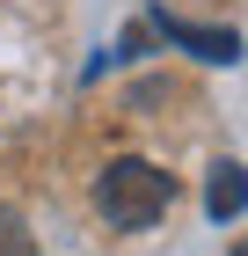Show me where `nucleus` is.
Instances as JSON below:
<instances>
[{"mask_svg":"<svg viewBox=\"0 0 248 256\" xmlns=\"http://www.w3.org/2000/svg\"><path fill=\"white\" fill-rule=\"evenodd\" d=\"M0 256H29V227H22V212H7V205H0Z\"/></svg>","mask_w":248,"mask_h":256,"instance_id":"4","label":"nucleus"},{"mask_svg":"<svg viewBox=\"0 0 248 256\" xmlns=\"http://www.w3.org/2000/svg\"><path fill=\"white\" fill-rule=\"evenodd\" d=\"M234 256H248V249H234Z\"/></svg>","mask_w":248,"mask_h":256,"instance_id":"5","label":"nucleus"},{"mask_svg":"<svg viewBox=\"0 0 248 256\" xmlns=\"http://www.w3.org/2000/svg\"><path fill=\"white\" fill-rule=\"evenodd\" d=\"M153 37L183 44V52H197V59H212V66H234V59H241V37H234V30H205V22H183V15H161Z\"/></svg>","mask_w":248,"mask_h":256,"instance_id":"2","label":"nucleus"},{"mask_svg":"<svg viewBox=\"0 0 248 256\" xmlns=\"http://www.w3.org/2000/svg\"><path fill=\"white\" fill-rule=\"evenodd\" d=\"M168 205H175V176L153 168V161H139V154H117L95 176V212L110 227H153Z\"/></svg>","mask_w":248,"mask_h":256,"instance_id":"1","label":"nucleus"},{"mask_svg":"<svg viewBox=\"0 0 248 256\" xmlns=\"http://www.w3.org/2000/svg\"><path fill=\"white\" fill-rule=\"evenodd\" d=\"M205 205H212V220H234V212L248 205V168H241V161H219V168H212Z\"/></svg>","mask_w":248,"mask_h":256,"instance_id":"3","label":"nucleus"}]
</instances>
